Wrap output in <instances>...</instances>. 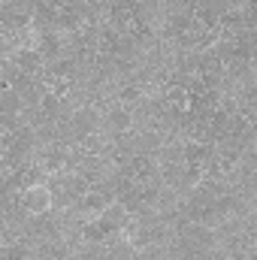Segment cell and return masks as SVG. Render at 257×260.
Listing matches in <instances>:
<instances>
[{
  "label": "cell",
  "mask_w": 257,
  "mask_h": 260,
  "mask_svg": "<svg viewBox=\"0 0 257 260\" xmlns=\"http://www.w3.org/2000/svg\"><path fill=\"white\" fill-rule=\"evenodd\" d=\"M24 203H27L30 212H46V209H49V191H46V188H30V191L24 194Z\"/></svg>",
  "instance_id": "cell-1"
}]
</instances>
